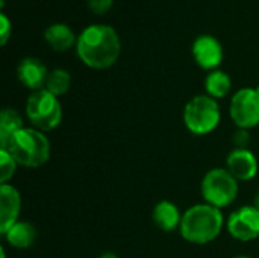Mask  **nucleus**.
Listing matches in <instances>:
<instances>
[{
	"instance_id": "nucleus-16",
	"label": "nucleus",
	"mask_w": 259,
	"mask_h": 258,
	"mask_svg": "<svg viewBox=\"0 0 259 258\" xmlns=\"http://www.w3.org/2000/svg\"><path fill=\"white\" fill-rule=\"evenodd\" d=\"M231 87H232L231 78L225 71H220V70L209 73L205 81V88L212 99H222L228 96V93L231 91Z\"/></svg>"
},
{
	"instance_id": "nucleus-9",
	"label": "nucleus",
	"mask_w": 259,
	"mask_h": 258,
	"mask_svg": "<svg viewBox=\"0 0 259 258\" xmlns=\"http://www.w3.org/2000/svg\"><path fill=\"white\" fill-rule=\"evenodd\" d=\"M193 55L202 68H215L223 59V49L217 38L211 35L199 36L193 44Z\"/></svg>"
},
{
	"instance_id": "nucleus-1",
	"label": "nucleus",
	"mask_w": 259,
	"mask_h": 258,
	"mask_svg": "<svg viewBox=\"0 0 259 258\" xmlns=\"http://www.w3.org/2000/svg\"><path fill=\"white\" fill-rule=\"evenodd\" d=\"M77 55L91 68L103 70L111 67L120 56L121 44L111 26L94 24L87 27L77 40Z\"/></svg>"
},
{
	"instance_id": "nucleus-7",
	"label": "nucleus",
	"mask_w": 259,
	"mask_h": 258,
	"mask_svg": "<svg viewBox=\"0 0 259 258\" xmlns=\"http://www.w3.org/2000/svg\"><path fill=\"white\" fill-rule=\"evenodd\" d=\"M231 117L240 129H249L259 125V88H243L231 100Z\"/></svg>"
},
{
	"instance_id": "nucleus-4",
	"label": "nucleus",
	"mask_w": 259,
	"mask_h": 258,
	"mask_svg": "<svg viewBox=\"0 0 259 258\" xmlns=\"http://www.w3.org/2000/svg\"><path fill=\"white\" fill-rule=\"evenodd\" d=\"M26 114L38 131H52L62 120V106L58 97L44 88L30 94L26 103Z\"/></svg>"
},
{
	"instance_id": "nucleus-26",
	"label": "nucleus",
	"mask_w": 259,
	"mask_h": 258,
	"mask_svg": "<svg viewBox=\"0 0 259 258\" xmlns=\"http://www.w3.org/2000/svg\"><path fill=\"white\" fill-rule=\"evenodd\" d=\"M235 258H249V257H244V255H241V257H235Z\"/></svg>"
},
{
	"instance_id": "nucleus-22",
	"label": "nucleus",
	"mask_w": 259,
	"mask_h": 258,
	"mask_svg": "<svg viewBox=\"0 0 259 258\" xmlns=\"http://www.w3.org/2000/svg\"><path fill=\"white\" fill-rule=\"evenodd\" d=\"M247 141H249V134L246 132V129H240L235 134V143H237L238 149H246Z\"/></svg>"
},
{
	"instance_id": "nucleus-11",
	"label": "nucleus",
	"mask_w": 259,
	"mask_h": 258,
	"mask_svg": "<svg viewBox=\"0 0 259 258\" xmlns=\"http://www.w3.org/2000/svg\"><path fill=\"white\" fill-rule=\"evenodd\" d=\"M229 173L237 181H250L258 173L256 157L247 149H235L228 155L226 160Z\"/></svg>"
},
{
	"instance_id": "nucleus-15",
	"label": "nucleus",
	"mask_w": 259,
	"mask_h": 258,
	"mask_svg": "<svg viewBox=\"0 0 259 258\" xmlns=\"http://www.w3.org/2000/svg\"><path fill=\"white\" fill-rule=\"evenodd\" d=\"M5 237L11 246L18 248V249H26L35 242L36 231L27 222H17L15 225H12L9 228V231L5 234Z\"/></svg>"
},
{
	"instance_id": "nucleus-10",
	"label": "nucleus",
	"mask_w": 259,
	"mask_h": 258,
	"mask_svg": "<svg viewBox=\"0 0 259 258\" xmlns=\"http://www.w3.org/2000/svg\"><path fill=\"white\" fill-rule=\"evenodd\" d=\"M21 207L20 193L9 184L0 187V233L5 236L12 225L17 224Z\"/></svg>"
},
{
	"instance_id": "nucleus-19",
	"label": "nucleus",
	"mask_w": 259,
	"mask_h": 258,
	"mask_svg": "<svg viewBox=\"0 0 259 258\" xmlns=\"http://www.w3.org/2000/svg\"><path fill=\"white\" fill-rule=\"evenodd\" d=\"M17 169V161L9 155L8 151L0 149V181L2 184H8V181L14 176Z\"/></svg>"
},
{
	"instance_id": "nucleus-6",
	"label": "nucleus",
	"mask_w": 259,
	"mask_h": 258,
	"mask_svg": "<svg viewBox=\"0 0 259 258\" xmlns=\"http://www.w3.org/2000/svg\"><path fill=\"white\" fill-rule=\"evenodd\" d=\"M202 195L205 201L215 207H229L238 195V182L228 169H212L202 181Z\"/></svg>"
},
{
	"instance_id": "nucleus-20",
	"label": "nucleus",
	"mask_w": 259,
	"mask_h": 258,
	"mask_svg": "<svg viewBox=\"0 0 259 258\" xmlns=\"http://www.w3.org/2000/svg\"><path fill=\"white\" fill-rule=\"evenodd\" d=\"M114 0H88V5L94 14H105L112 6Z\"/></svg>"
},
{
	"instance_id": "nucleus-18",
	"label": "nucleus",
	"mask_w": 259,
	"mask_h": 258,
	"mask_svg": "<svg viewBox=\"0 0 259 258\" xmlns=\"http://www.w3.org/2000/svg\"><path fill=\"white\" fill-rule=\"evenodd\" d=\"M71 84V76L68 71L62 70V68H55L49 73L47 76V82H46V90L50 91L52 94L62 96L68 91Z\"/></svg>"
},
{
	"instance_id": "nucleus-2",
	"label": "nucleus",
	"mask_w": 259,
	"mask_h": 258,
	"mask_svg": "<svg viewBox=\"0 0 259 258\" xmlns=\"http://www.w3.org/2000/svg\"><path fill=\"white\" fill-rule=\"evenodd\" d=\"M9 152V155L17 161V164L24 167H39L47 163L50 157V141L38 129L21 128L14 132L8 141L0 146Z\"/></svg>"
},
{
	"instance_id": "nucleus-14",
	"label": "nucleus",
	"mask_w": 259,
	"mask_h": 258,
	"mask_svg": "<svg viewBox=\"0 0 259 258\" xmlns=\"http://www.w3.org/2000/svg\"><path fill=\"white\" fill-rule=\"evenodd\" d=\"M44 38L50 44V47L58 52L68 50L76 41L73 30L67 24H61V23L52 24L50 27H47L44 32Z\"/></svg>"
},
{
	"instance_id": "nucleus-8",
	"label": "nucleus",
	"mask_w": 259,
	"mask_h": 258,
	"mask_svg": "<svg viewBox=\"0 0 259 258\" xmlns=\"http://www.w3.org/2000/svg\"><path fill=\"white\" fill-rule=\"evenodd\" d=\"M228 231L241 242H250L259 237V210L255 207H243L234 211L228 220Z\"/></svg>"
},
{
	"instance_id": "nucleus-23",
	"label": "nucleus",
	"mask_w": 259,
	"mask_h": 258,
	"mask_svg": "<svg viewBox=\"0 0 259 258\" xmlns=\"http://www.w3.org/2000/svg\"><path fill=\"white\" fill-rule=\"evenodd\" d=\"M100 258H118V257H117L114 252H105V254H103Z\"/></svg>"
},
{
	"instance_id": "nucleus-13",
	"label": "nucleus",
	"mask_w": 259,
	"mask_h": 258,
	"mask_svg": "<svg viewBox=\"0 0 259 258\" xmlns=\"http://www.w3.org/2000/svg\"><path fill=\"white\" fill-rule=\"evenodd\" d=\"M152 217H153L155 225L165 233L176 230L178 227H181V222H182L178 207L168 201H162V202L156 204L153 208Z\"/></svg>"
},
{
	"instance_id": "nucleus-25",
	"label": "nucleus",
	"mask_w": 259,
	"mask_h": 258,
	"mask_svg": "<svg viewBox=\"0 0 259 258\" xmlns=\"http://www.w3.org/2000/svg\"><path fill=\"white\" fill-rule=\"evenodd\" d=\"M0 252H2V258H6V252H5V248H2V251H0Z\"/></svg>"
},
{
	"instance_id": "nucleus-5",
	"label": "nucleus",
	"mask_w": 259,
	"mask_h": 258,
	"mask_svg": "<svg viewBox=\"0 0 259 258\" xmlns=\"http://www.w3.org/2000/svg\"><path fill=\"white\" fill-rule=\"evenodd\" d=\"M184 122L194 135L212 132L220 123V108L211 96L193 97L184 111Z\"/></svg>"
},
{
	"instance_id": "nucleus-12",
	"label": "nucleus",
	"mask_w": 259,
	"mask_h": 258,
	"mask_svg": "<svg viewBox=\"0 0 259 258\" xmlns=\"http://www.w3.org/2000/svg\"><path fill=\"white\" fill-rule=\"evenodd\" d=\"M18 79L23 85L30 90H42L41 87L47 82V68L46 65L36 58H24L18 65Z\"/></svg>"
},
{
	"instance_id": "nucleus-3",
	"label": "nucleus",
	"mask_w": 259,
	"mask_h": 258,
	"mask_svg": "<svg viewBox=\"0 0 259 258\" xmlns=\"http://www.w3.org/2000/svg\"><path fill=\"white\" fill-rule=\"evenodd\" d=\"M223 228V214L209 204H199L185 211L181 222L182 237L196 245H206L215 240Z\"/></svg>"
},
{
	"instance_id": "nucleus-21",
	"label": "nucleus",
	"mask_w": 259,
	"mask_h": 258,
	"mask_svg": "<svg viewBox=\"0 0 259 258\" xmlns=\"http://www.w3.org/2000/svg\"><path fill=\"white\" fill-rule=\"evenodd\" d=\"M0 21H2V32H0V36H2V46H5V44H6V41H8V38H9V35H11L12 27H11V23H9V20H8V17H6L5 14H2V15H0Z\"/></svg>"
},
{
	"instance_id": "nucleus-24",
	"label": "nucleus",
	"mask_w": 259,
	"mask_h": 258,
	"mask_svg": "<svg viewBox=\"0 0 259 258\" xmlns=\"http://www.w3.org/2000/svg\"><path fill=\"white\" fill-rule=\"evenodd\" d=\"M253 207H255V208H258V210H259V193L256 195V196H255V201H253Z\"/></svg>"
},
{
	"instance_id": "nucleus-17",
	"label": "nucleus",
	"mask_w": 259,
	"mask_h": 258,
	"mask_svg": "<svg viewBox=\"0 0 259 258\" xmlns=\"http://www.w3.org/2000/svg\"><path fill=\"white\" fill-rule=\"evenodd\" d=\"M21 128H23L21 116L15 109L5 108L0 116V146H3L8 141V138Z\"/></svg>"
}]
</instances>
